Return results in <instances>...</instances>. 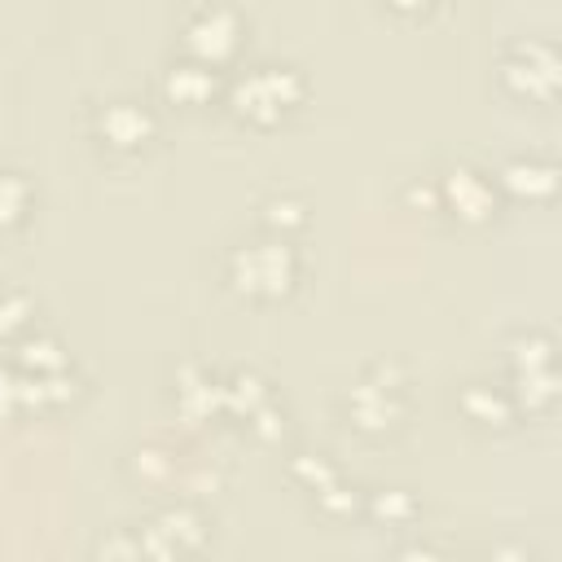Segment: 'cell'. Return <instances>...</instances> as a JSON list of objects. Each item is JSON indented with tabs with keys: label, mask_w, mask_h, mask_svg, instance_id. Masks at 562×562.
Here are the masks:
<instances>
[{
	"label": "cell",
	"mask_w": 562,
	"mask_h": 562,
	"mask_svg": "<svg viewBox=\"0 0 562 562\" xmlns=\"http://www.w3.org/2000/svg\"><path fill=\"white\" fill-rule=\"evenodd\" d=\"M299 97H303V79L290 66H255L228 92L233 114L250 119V123H263V127L277 123L290 105H299Z\"/></svg>",
	"instance_id": "1"
},
{
	"label": "cell",
	"mask_w": 562,
	"mask_h": 562,
	"mask_svg": "<svg viewBox=\"0 0 562 562\" xmlns=\"http://www.w3.org/2000/svg\"><path fill=\"white\" fill-rule=\"evenodd\" d=\"M299 259L285 241H255V246H237L228 259V281L233 290L250 294V299H277L294 285Z\"/></svg>",
	"instance_id": "2"
},
{
	"label": "cell",
	"mask_w": 562,
	"mask_h": 562,
	"mask_svg": "<svg viewBox=\"0 0 562 562\" xmlns=\"http://www.w3.org/2000/svg\"><path fill=\"white\" fill-rule=\"evenodd\" d=\"M501 79H505V88H509V92H518V97L549 101V97H553V88H558V57H553V48H549V44H540V40L518 44V48L505 57Z\"/></svg>",
	"instance_id": "3"
},
{
	"label": "cell",
	"mask_w": 562,
	"mask_h": 562,
	"mask_svg": "<svg viewBox=\"0 0 562 562\" xmlns=\"http://www.w3.org/2000/svg\"><path fill=\"white\" fill-rule=\"evenodd\" d=\"M241 40V22L228 13V9H202L189 26H184V48L193 53V61L202 66H220L233 57Z\"/></svg>",
	"instance_id": "4"
},
{
	"label": "cell",
	"mask_w": 562,
	"mask_h": 562,
	"mask_svg": "<svg viewBox=\"0 0 562 562\" xmlns=\"http://www.w3.org/2000/svg\"><path fill=\"white\" fill-rule=\"evenodd\" d=\"M439 189H443V202H448L461 220H487L492 206H496L492 180H487L483 171H474V167H452Z\"/></svg>",
	"instance_id": "5"
},
{
	"label": "cell",
	"mask_w": 562,
	"mask_h": 562,
	"mask_svg": "<svg viewBox=\"0 0 562 562\" xmlns=\"http://www.w3.org/2000/svg\"><path fill=\"white\" fill-rule=\"evenodd\" d=\"M97 132L105 145L114 149H136L154 136V114L136 101H110L101 114H97Z\"/></svg>",
	"instance_id": "6"
},
{
	"label": "cell",
	"mask_w": 562,
	"mask_h": 562,
	"mask_svg": "<svg viewBox=\"0 0 562 562\" xmlns=\"http://www.w3.org/2000/svg\"><path fill=\"white\" fill-rule=\"evenodd\" d=\"M351 404V417L364 426V430H382L400 417V404L391 400V386H373V382H360L356 395L347 400Z\"/></svg>",
	"instance_id": "7"
},
{
	"label": "cell",
	"mask_w": 562,
	"mask_h": 562,
	"mask_svg": "<svg viewBox=\"0 0 562 562\" xmlns=\"http://www.w3.org/2000/svg\"><path fill=\"white\" fill-rule=\"evenodd\" d=\"M211 92H215V66H202V61L171 66V75H167V97H171V101H180V105H202Z\"/></svg>",
	"instance_id": "8"
},
{
	"label": "cell",
	"mask_w": 562,
	"mask_h": 562,
	"mask_svg": "<svg viewBox=\"0 0 562 562\" xmlns=\"http://www.w3.org/2000/svg\"><path fill=\"white\" fill-rule=\"evenodd\" d=\"M501 180L518 198H549L553 193V167L549 162H509Z\"/></svg>",
	"instance_id": "9"
},
{
	"label": "cell",
	"mask_w": 562,
	"mask_h": 562,
	"mask_svg": "<svg viewBox=\"0 0 562 562\" xmlns=\"http://www.w3.org/2000/svg\"><path fill=\"white\" fill-rule=\"evenodd\" d=\"M461 404H465V413H470L474 422H483V426H505V422H509L505 395H496V391H487V386H470Z\"/></svg>",
	"instance_id": "10"
},
{
	"label": "cell",
	"mask_w": 562,
	"mask_h": 562,
	"mask_svg": "<svg viewBox=\"0 0 562 562\" xmlns=\"http://www.w3.org/2000/svg\"><path fill=\"white\" fill-rule=\"evenodd\" d=\"M26 202H31V184L18 171H0V228L18 224L26 215Z\"/></svg>",
	"instance_id": "11"
},
{
	"label": "cell",
	"mask_w": 562,
	"mask_h": 562,
	"mask_svg": "<svg viewBox=\"0 0 562 562\" xmlns=\"http://www.w3.org/2000/svg\"><path fill=\"white\" fill-rule=\"evenodd\" d=\"M263 220H268L272 228H294V224H303L307 215H303V206H299V202L281 198V202H268V206H263Z\"/></svg>",
	"instance_id": "12"
},
{
	"label": "cell",
	"mask_w": 562,
	"mask_h": 562,
	"mask_svg": "<svg viewBox=\"0 0 562 562\" xmlns=\"http://www.w3.org/2000/svg\"><path fill=\"white\" fill-rule=\"evenodd\" d=\"M26 316H31V299H26V294H4V299H0V334L18 329Z\"/></svg>",
	"instance_id": "13"
},
{
	"label": "cell",
	"mask_w": 562,
	"mask_h": 562,
	"mask_svg": "<svg viewBox=\"0 0 562 562\" xmlns=\"http://www.w3.org/2000/svg\"><path fill=\"white\" fill-rule=\"evenodd\" d=\"M391 4H395V9H404V13H417V9H426L430 0H391Z\"/></svg>",
	"instance_id": "14"
}]
</instances>
